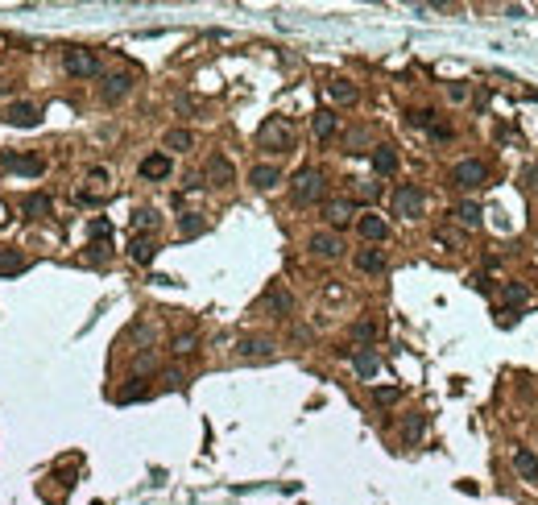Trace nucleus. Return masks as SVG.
Segmentation results:
<instances>
[{
    "instance_id": "f257e3e1",
    "label": "nucleus",
    "mask_w": 538,
    "mask_h": 505,
    "mask_svg": "<svg viewBox=\"0 0 538 505\" xmlns=\"http://www.w3.org/2000/svg\"><path fill=\"white\" fill-rule=\"evenodd\" d=\"M323 191H327V178H323V170H315V166L298 170V174H294V182H290V199H294L298 207L323 203Z\"/></svg>"
},
{
    "instance_id": "f03ea898",
    "label": "nucleus",
    "mask_w": 538,
    "mask_h": 505,
    "mask_svg": "<svg viewBox=\"0 0 538 505\" xmlns=\"http://www.w3.org/2000/svg\"><path fill=\"white\" fill-rule=\"evenodd\" d=\"M257 149H265V153H290L294 149V128L282 116H269L257 128Z\"/></svg>"
},
{
    "instance_id": "7ed1b4c3",
    "label": "nucleus",
    "mask_w": 538,
    "mask_h": 505,
    "mask_svg": "<svg viewBox=\"0 0 538 505\" xmlns=\"http://www.w3.org/2000/svg\"><path fill=\"white\" fill-rule=\"evenodd\" d=\"M452 182H456L460 191H481V187L489 182V166L477 162V158H464V162L452 166Z\"/></svg>"
},
{
    "instance_id": "20e7f679",
    "label": "nucleus",
    "mask_w": 538,
    "mask_h": 505,
    "mask_svg": "<svg viewBox=\"0 0 538 505\" xmlns=\"http://www.w3.org/2000/svg\"><path fill=\"white\" fill-rule=\"evenodd\" d=\"M394 211H398L402 220H419V216L427 211V195H423V187L402 182V187L394 191Z\"/></svg>"
},
{
    "instance_id": "39448f33",
    "label": "nucleus",
    "mask_w": 538,
    "mask_h": 505,
    "mask_svg": "<svg viewBox=\"0 0 538 505\" xmlns=\"http://www.w3.org/2000/svg\"><path fill=\"white\" fill-rule=\"evenodd\" d=\"M62 66H66V75H75V79H95L99 75V58L91 54V50H66L62 54Z\"/></svg>"
},
{
    "instance_id": "423d86ee",
    "label": "nucleus",
    "mask_w": 538,
    "mask_h": 505,
    "mask_svg": "<svg viewBox=\"0 0 538 505\" xmlns=\"http://www.w3.org/2000/svg\"><path fill=\"white\" fill-rule=\"evenodd\" d=\"M133 87H137V79H133L128 70H108V75H99V95H104L108 104H120Z\"/></svg>"
},
{
    "instance_id": "0eeeda50",
    "label": "nucleus",
    "mask_w": 538,
    "mask_h": 505,
    "mask_svg": "<svg viewBox=\"0 0 538 505\" xmlns=\"http://www.w3.org/2000/svg\"><path fill=\"white\" fill-rule=\"evenodd\" d=\"M4 120H8L12 128H37V120H41V108H37V104H29V99H17V104H8Z\"/></svg>"
},
{
    "instance_id": "6e6552de",
    "label": "nucleus",
    "mask_w": 538,
    "mask_h": 505,
    "mask_svg": "<svg viewBox=\"0 0 538 505\" xmlns=\"http://www.w3.org/2000/svg\"><path fill=\"white\" fill-rule=\"evenodd\" d=\"M307 249H311L315 257H323V261H336V257L344 253V240H340L336 232H311V240H307Z\"/></svg>"
},
{
    "instance_id": "1a4fd4ad",
    "label": "nucleus",
    "mask_w": 538,
    "mask_h": 505,
    "mask_svg": "<svg viewBox=\"0 0 538 505\" xmlns=\"http://www.w3.org/2000/svg\"><path fill=\"white\" fill-rule=\"evenodd\" d=\"M207 182H211V187H232V182H236V166H232L224 153H211V158H207Z\"/></svg>"
},
{
    "instance_id": "9d476101",
    "label": "nucleus",
    "mask_w": 538,
    "mask_h": 505,
    "mask_svg": "<svg viewBox=\"0 0 538 505\" xmlns=\"http://www.w3.org/2000/svg\"><path fill=\"white\" fill-rule=\"evenodd\" d=\"M236 356H240V361H269V356H273V340H265V336H244V340L236 344Z\"/></svg>"
},
{
    "instance_id": "9b49d317",
    "label": "nucleus",
    "mask_w": 538,
    "mask_h": 505,
    "mask_svg": "<svg viewBox=\"0 0 538 505\" xmlns=\"http://www.w3.org/2000/svg\"><path fill=\"white\" fill-rule=\"evenodd\" d=\"M352 216H356V203H352V199H327V203H323V220H327L332 228L352 224Z\"/></svg>"
},
{
    "instance_id": "f8f14e48",
    "label": "nucleus",
    "mask_w": 538,
    "mask_h": 505,
    "mask_svg": "<svg viewBox=\"0 0 538 505\" xmlns=\"http://www.w3.org/2000/svg\"><path fill=\"white\" fill-rule=\"evenodd\" d=\"M249 182H253V191H273V187L282 182V170H278L273 162H261V166L249 170Z\"/></svg>"
},
{
    "instance_id": "ddd939ff",
    "label": "nucleus",
    "mask_w": 538,
    "mask_h": 505,
    "mask_svg": "<svg viewBox=\"0 0 538 505\" xmlns=\"http://www.w3.org/2000/svg\"><path fill=\"white\" fill-rule=\"evenodd\" d=\"M352 369H356V377L373 381V377L381 373V356H377L373 348H356V352H352Z\"/></svg>"
},
{
    "instance_id": "4468645a",
    "label": "nucleus",
    "mask_w": 538,
    "mask_h": 505,
    "mask_svg": "<svg viewBox=\"0 0 538 505\" xmlns=\"http://www.w3.org/2000/svg\"><path fill=\"white\" fill-rule=\"evenodd\" d=\"M4 162H8V170H17V174H25V178H37V174H46V162L41 158H25V153H4Z\"/></svg>"
},
{
    "instance_id": "2eb2a0df",
    "label": "nucleus",
    "mask_w": 538,
    "mask_h": 505,
    "mask_svg": "<svg viewBox=\"0 0 538 505\" xmlns=\"http://www.w3.org/2000/svg\"><path fill=\"white\" fill-rule=\"evenodd\" d=\"M356 269L361 274H385L390 269V257L381 249H356Z\"/></svg>"
},
{
    "instance_id": "dca6fc26",
    "label": "nucleus",
    "mask_w": 538,
    "mask_h": 505,
    "mask_svg": "<svg viewBox=\"0 0 538 505\" xmlns=\"http://www.w3.org/2000/svg\"><path fill=\"white\" fill-rule=\"evenodd\" d=\"M21 211H25L29 220H46V216L54 211V203H50V195H46V191H33V195H25V199H21Z\"/></svg>"
},
{
    "instance_id": "f3484780",
    "label": "nucleus",
    "mask_w": 538,
    "mask_h": 505,
    "mask_svg": "<svg viewBox=\"0 0 538 505\" xmlns=\"http://www.w3.org/2000/svg\"><path fill=\"white\" fill-rule=\"evenodd\" d=\"M166 174H170V153H149V158L141 162V178L157 182V178H166Z\"/></svg>"
},
{
    "instance_id": "a211bd4d",
    "label": "nucleus",
    "mask_w": 538,
    "mask_h": 505,
    "mask_svg": "<svg viewBox=\"0 0 538 505\" xmlns=\"http://www.w3.org/2000/svg\"><path fill=\"white\" fill-rule=\"evenodd\" d=\"M265 307H269L273 315H290V311H294V294L282 290V286H269V290H265Z\"/></svg>"
},
{
    "instance_id": "6ab92c4d",
    "label": "nucleus",
    "mask_w": 538,
    "mask_h": 505,
    "mask_svg": "<svg viewBox=\"0 0 538 505\" xmlns=\"http://www.w3.org/2000/svg\"><path fill=\"white\" fill-rule=\"evenodd\" d=\"M356 228H361V236H365V240H385V236H390V224H385L381 216H361V220H356Z\"/></svg>"
},
{
    "instance_id": "aec40b11",
    "label": "nucleus",
    "mask_w": 538,
    "mask_h": 505,
    "mask_svg": "<svg viewBox=\"0 0 538 505\" xmlns=\"http://www.w3.org/2000/svg\"><path fill=\"white\" fill-rule=\"evenodd\" d=\"M162 145H166L170 153H186V149L195 145V133H191V128H170V133L162 137Z\"/></svg>"
},
{
    "instance_id": "412c9836",
    "label": "nucleus",
    "mask_w": 538,
    "mask_h": 505,
    "mask_svg": "<svg viewBox=\"0 0 538 505\" xmlns=\"http://www.w3.org/2000/svg\"><path fill=\"white\" fill-rule=\"evenodd\" d=\"M373 170L377 174H394L398 170V149L394 145H377L373 149Z\"/></svg>"
},
{
    "instance_id": "4be33fe9",
    "label": "nucleus",
    "mask_w": 538,
    "mask_h": 505,
    "mask_svg": "<svg viewBox=\"0 0 538 505\" xmlns=\"http://www.w3.org/2000/svg\"><path fill=\"white\" fill-rule=\"evenodd\" d=\"M501 298H506V307H526V303H530V286H526V282H506V286H501Z\"/></svg>"
},
{
    "instance_id": "5701e85b",
    "label": "nucleus",
    "mask_w": 538,
    "mask_h": 505,
    "mask_svg": "<svg viewBox=\"0 0 538 505\" xmlns=\"http://www.w3.org/2000/svg\"><path fill=\"white\" fill-rule=\"evenodd\" d=\"M514 468H518L522 481H538V456H535V452H526V448L514 452Z\"/></svg>"
},
{
    "instance_id": "b1692460",
    "label": "nucleus",
    "mask_w": 538,
    "mask_h": 505,
    "mask_svg": "<svg viewBox=\"0 0 538 505\" xmlns=\"http://www.w3.org/2000/svg\"><path fill=\"white\" fill-rule=\"evenodd\" d=\"M21 269H25V257H21L17 249L0 245V278H12V274H21Z\"/></svg>"
},
{
    "instance_id": "393cba45",
    "label": "nucleus",
    "mask_w": 538,
    "mask_h": 505,
    "mask_svg": "<svg viewBox=\"0 0 538 505\" xmlns=\"http://www.w3.org/2000/svg\"><path fill=\"white\" fill-rule=\"evenodd\" d=\"M128 253H133V261H137V265H149V261L157 257V245H153L149 236H137V240L128 245Z\"/></svg>"
},
{
    "instance_id": "a878e982",
    "label": "nucleus",
    "mask_w": 538,
    "mask_h": 505,
    "mask_svg": "<svg viewBox=\"0 0 538 505\" xmlns=\"http://www.w3.org/2000/svg\"><path fill=\"white\" fill-rule=\"evenodd\" d=\"M452 216H456L464 228H481V216H485V211H481V203H456Z\"/></svg>"
},
{
    "instance_id": "bb28decb",
    "label": "nucleus",
    "mask_w": 538,
    "mask_h": 505,
    "mask_svg": "<svg viewBox=\"0 0 538 505\" xmlns=\"http://www.w3.org/2000/svg\"><path fill=\"white\" fill-rule=\"evenodd\" d=\"M423 431H427V419H423V415H406V419H402V439H406V444H419Z\"/></svg>"
},
{
    "instance_id": "cd10ccee",
    "label": "nucleus",
    "mask_w": 538,
    "mask_h": 505,
    "mask_svg": "<svg viewBox=\"0 0 538 505\" xmlns=\"http://www.w3.org/2000/svg\"><path fill=\"white\" fill-rule=\"evenodd\" d=\"M311 128H315V137H319V141H327V137L336 133V112H315Z\"/></svg>"
},
{
    "instance_id": "c85d7f7f",
    "label": "nucleus",
    "mask_w": 538,
    "mask_h": 505,
    "mask_svg": "<svg viewBox=\"0 0 538 505\" xmlns=\"http://www.w3.org/2000/svg\"><path fill=\"white\" fill-rule=\"evenodd\" d=\"M327 91H332V99H340V104H352V99H356V87H352L348 79H332Z\"/></svg>"
},
{
    "instance_id": "c756f323",
    "label": "nucleus",
    "mask_w": 538,
    "mask_h": 505,
    "mask_svg": "<svg viewBox=\"0 0 538 505\" xmlns=\"http://www.w3.org/2000/svg\"><path fill=\"white\" fill-rule=\"evenodd\" d=\"M203 228H207V220H203V216H195V211H186V216L178 220V232H182V236H199Z\"/></svg>"
},
{
    "instance_id": "7c9ffc66",
    "label": "nucleus",
    "mask_w": 538,
    "mask_h": 505,
    "mask_svg": "<svg viewBox=\"0 0 538 505\" xmlns=\"http://www.w3.org/2000/svg\"><path fill=\"white\" fill-rule=\"evenodd\" d=\"M518 187H522L526 195H538V162H535V166H522V174H518Z\"/></svg>"
},
{
    "instance_id": "2f4dec72",
    "label": "nucleus",
    "mask_w": 538,
    "mask_h": 505,
    "mask_svg": "<svg viewBox=\"0 0 538 505\" xmlns=\"http://www.w3.org/2000/svg\"><path fill=\"white\" fill-rule=\"evenodd\" d=\"M133 228H137V232H149V228H157V211H153V207H141V211L133 216Z\"/></svg>"
},
{
    "instance_id": "473e14b6",
    "label": "nucleus",
    "mask_w": 538,
    "mask_h": 505,
    "mask_svg": "<svg viewBox=\"0 0 538 505\" xmlns=\"http://www.w3.org/2000/svg\"><path fill=\"white\" fill-rule=\"evenodd\" d=\"M352 340H361V344H369V340H377V323H369V319H361V323H352Z\"/></svg>"
},
{
    "instance_id": "72a5a7b5",
    "label": "nucleus",
    "mask_w": 538,
    "mask_h": 505,
    "mask_svg": "<svg viewBox=\"0 0 538 505\" xmlns=\"http://www.w3.org/2000/svg\"><path fill=\"white\" fill-rule=\"evenodd\" d=\"M195 344H199V336H195V332H182V336H174V352H178V356L195 352Z\"/></svg>"
},
{
    "instance_id": "f704fd0d",
    "label": "nucleus",
    "mask_w": 538,
    "mask_h": 505,
    "mask_svg": "<svg viewBox=\"0 0 538 505\" xmlns=\"http://www.w3.org/2000/svg\"><path fill=\"white\" fill-rule=\"evenodd\" d=\"M149 369H157V356H153V352H137L133 373H149Z\"/></svg>"
},
{
    "instance_id": "c9c22d12",
    "label": "nucleus",
    "mask_w": 538,
    "mask_h": 505,
    "mask_svg": "<svg viewBox=\"0 0 538 505\" xmlns=\"http://www.w3.org/2000/svg\"><path fill=\"white\" fill-rule=\"evenodd\" d=\"M448 99H452V104H464V99H468V83H448Z\"/></svg>"
},
{
    "instance_id": "e433bc0d",
    "label": "nucleus",
    "mask_w": 538,
    "mask_h": 505,
    "mask_svg": "<svg viewBox=\"0 0 538 505\" xmlns=\"http://www.w3.org/2000/svg\"><path fill=\"white\" fill-rule=\"evenodd\" d=\"M87 232H91V240H104V236H112V224H108V220H91Z\"/></svg>"
},
{
    "instance_id": "4c0bfd02",
    "label": "nucleus",
    "mask_w": 538,
    "mask_h": 505,
    "mask_svg": "<svg viewBox=\"0 0 538 505\" xmlns=\"http://www.w3.org/2000/svg\"><path fill=\"white\" fill-rule=\"evenodd\" d=\"M137 398H145V385H141V381H133V385L120 390V402H137Z\"/></svg>"
},
{
    "instance_id": "58836bf2",
    "label": "nucleus",
    "mask_w": 538,
    "mask_h": 505,
    "mask_svg": "<svg viewBox=\"0 0 538 505\" xmlns=\"http://www.w3.org/2000/svg\"><path fill=\"white\" fill-rule=\"evenodd\" d=\"M410 124H419V128H431V124H435V112H427V108H423V112H410Z\"/></svg>"
},
{
    "instance_id": "ea45409f",
    "label": "nucleus",
    "mask_w": 538,
    "mask_h": 505,
    "mask_svg": "<svg viewBox=\"0 0 538 505\" xmlns=\"http://www.w3.org/2000/svg\"><path fill=\"white\" fill-rule=\"evenodd\" d=\"M373 398H377L381 406H390V402H398V390H394V385H381V390H373Z\"/></svg>"
},
{
    "instance_id": "a19ab883",
    "label": "nucleus",
    "mask_w": 538,
    "mask_h": 505,
    "mask_svg": "<svg viewBox=\"0 0 538 505\" xmlns=\"http://www.w3.org/2000/svg\"><path fill=\"white\" fill-rule=\"evenodd\" d=\"M356 195H361V199H377V195H381V187H377V182H361V187H356Z\"/></svg>"
}]
</instances>
